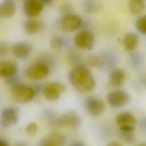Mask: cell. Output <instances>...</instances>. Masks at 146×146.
Here are the masks:
<instances>
[{
    "label": "cell",
    "mask_w": 146,
    "mask_h": 146,
    "mask_svg": "<svg viewBox=\"0 0 146 146\" xmlns=\"http://www.w3.org/2000/svg\"><path fill=\"white\" fill-rule=\"evenodd\" d=\"M68 78L71 85L80 93L89 92L95 86V80L91 72L82 64L77 65L71 69L68 73Z\"/></svg>",
    "instance_id": "obj_1"
},
{
    "label": "cell",
    "mask_w": 146,
    "mask_h": 146,
    "mask_svg": "<svg viewBox=\"0 0 146 146\" xmlns=\"http://www.w3.org/2000/svg\"><path fill=\"white\" fill-rule=\"evenodd\" d=\"M10 92L13 99L19 103L29 102L35 95V91L33 88L21 83L11 87Z\"/></svg>",
    "instance_id": "obj_2"
},
{
    "label": "cell",
    "mask_w": 146,
    "mask_h": 146,
    "mask_svg": "<svg viewBox=\"0 0 146 146\" xmlns=\"http://www.w3.org/2000/svg\"><path fill=\"white\" fill-rule=\"evenodd\" d=\"M49 71L48 63L43 60H38L30 64L27 68L26 73L29 78L38 80L46 77Z\"/></svg>",
    "instance_id": "obj_3"
},
{
    "label": "cell",
    "mask_w": 146,
    "mask_h": 146,
    "mask_svg": "<svg viewBox=\"0 0 146 146\" xmlns=\"http://www.w3.org/2000/svg\"><path fill=\"white\" fill-rule=\"evenodd\" d=\"M59 25L63 31L70 33L80 29L82 25V20L79 15L70 13L64 15L60 18Z\"/></svg>",
    "instance_id": "obj_4"
},
{
    "label": "cell",
    "mask_w": 146,
    "mask_h": 146,
    "mask_svg": "<svg viewBox=\"0 0 146 146\" xmlns=\"http://www.w3.org/2000/svg\"><path fill=\"white\" fill-rule=\"evenodd\" d=\"M95 38L93 34L87 30L77 33L74 38V43L79 49L83 50H91L94 46Z\"/></svg>",
    "instance_id": "obj_5"
},
{
    "label": "cell",
    "mask_w": 146,
    "mask_h": 146,
    "mask_svg": "<svg viewBox=\"0 0 146 146\" xmlns=\"http://www.w3.org/2000/svg\"><path fill=\"white\" fill-rule=\"evenodd\" d=\"M84 107L87 112L92 116L101 115L106 108L104 102L96 96H89L86 98Z\"/></svg>",
    "instance_id": "obj_6"
},
{
    "label": "cell",
    "mask_w": 146,
    "mask_h": 146,
    "mask_svg": "<svg viewBox=\"0 0 146 146\" xmlns=\"http://www.w3.org/2000/svg\"><path fill=\"white\" fill-rule=\"evenodd\" d=\"M108 103L114 108L122 107L131 100L129 94L123 90H117L110 92L107 95Z\"/></svg>",
    "instance_id": "obj_7"
},
{
    "label": "cell",
    "mask_w": 146,
    "mask_h": 146,
    "mask_svg": "<svg viewBox=\"0 0 146 146\" xmlns=\"http://www.w3.org/2000/svg\"><path fill=\"white\" fill-rule=\"evenodd\" d=\"M66 86L60 82H52L44 87L43 94L48 100L54 101L58 99L66 91Z\"/></svg>",
    "instance_id": "obj_8"
},
{
    "label": "cell",
    "mask_w": 146,
    "mask_h": 146,
    "mask_svg": "<svg viewBox=\"0 0 146 146\" xmlns=\"http://www.w3.org/2000/svg\"><path fill=\"white\" fill-rule=\"evenodd\" d=\"M81 120L79 116L74 111H68L58 119L57 125L62 127L76 128L80 126Z\"/></svg>",
    "instance_id": "obj_9"
},
{
    "label": "cell",
    "mask_w": 146,
    "mask_h": 146,
    "mask_svg": "<svg viewBox=\"0 0 146 146\" xmlns=\"http://www.w3.org/2000/svg\"><path fill=\"white\" fill-rule=\"evenodd\" d=\"M19 118L18 110L13 107L5 108L0 115V124L7 127L17 123Z\"/></svg>",
    "instance_id": "obj_10"
},
{
    "label": "cell",
    "mask_w": 146,
    "mask_h": 146,
    "mask_svg": "<svg viewBox=\"0 0 146 146\" xmlns=\"http://www.w3.org/2000/svg\"><path fill=\"white\" fill-rule=\"evenodd\" d=\"M43 4L41 1L28 0L25 1L23 5L24 13L29 17H35L40 14L43 9Z\"/></svg>",
    "instance_id": "obj_11"
},
{
    "label": "cell",
    "mask_w": 146,
    "mask_h": 146,
    "mask_svg": "<svg viewBox=\"0 0 146 146\" xmlns=\"http://www.w3.org/2000/svg\"><path fill=\"white\" fill-rule=\"evenodd\" d=\"M18 66L13 60H3L0 61V76L5 79L17 75Z\"/></svg>",
    "instance_id": "obj_12"
},
{
    "label": "cell",
    "mask_w": 146,
    "mask_h": 146,
    "mask_svg": "<svg viewBox=\"0 0 146 146\" xmlns=\"http://www.w3.org/2000/svg\"><path fill=\"white\" fill-rule=\"evenodd\" d=\"M12 54L18 58H26L31 51V45L26 42H18L14 43L11 48Z\"/></svg>",
    "instance_id": "obj_13"
},
{
    "label": "cell",
    "mask_w": 146,
    "mask_h": 146,
    "mask_svg": "<svg viewBox=\"0 0 146 146\" xmlns=\"http://www.w3.org/2000/svg\"><path fill=\"white\" fill-rule=\"evenodd\" d=\"M116 123L119 128L135 127L136 120L134 115L129 112H123L118 114L116 117Z\"/></svg>",
    "instance_id": "obj_14"
},
{
    "label": "cell",
    "mask_w": 146,
    "mask_h": 146,
    "mask_svg": "<svg viewBox=\"0 0 146 146\" xmlns=\"http://www.w3.org/2000/svg\"><path fill=\"white\" fill-rule=\"evenodd\" d=\"M16 11V4L14 1L5 0L0 3V18H9Z\"/></svg>",
    "instance_id": "obj_15"
},
{
    "label": "cell",
    "mask_w": 146,
    "mask_h": 146,
    "mask_svg": "<svg viewBox=\"0 0 146 146\" xmlns=\"http://www.w3.org/2000/svg\"><path fill=\"white\" fill-rule=\"evenodd\" d=\"M125 72L121 68H115L110 74V85L113 87L121 86L125 80Z\"/></svg>",
    "instance_id": "obj_16"
},
{
    "label": "cell",
    "mask_w": 146,
    "mask_h": 146,
    "mask_svg": "<svg viewBox=\"0 0 146 146\" xmlns=\"http://www.w3.org/2000/svg\"><path fill=\"white\" fill-rule=\"evenodd\" d=\"M43 28V22L38 19H30L24 23V29L26 33L33 35L40 31Z\"/></svg>",
    "instance_id": "obj_17"
},
{
    "label": "cell",
    "mask_w": 146,
    "mask_h": 146,
    "mask_svg": "<svg viewBox=\"0 0 146 146\" xmlns=\"http://www.w3.org/2000/svg\"><path fill=\"white\" fill-rule=\"evenodd\" d=\"M139 36L133 32L126 33L123 39V43L124 47L128 51L135 50L139 44Z\"/></svg>",
    "instance_id": "obj_18"
},
{
    "label": "cell",
    "mask_w": 146,
    "mask_h": 146,
    "mask_svg": "<svg viewBox=\"0 0 146 146\" xmlns=\"http://www.w3.org/2000/svg\"><path fill=\"white\" fill-rule=\"evenodd\" d=\"M145 7V2L143 0H133L129 3V9L133 15H136L142 12Z\"/></svg>",
    "instance_id": "obj_19"
},
{
    "label": "cell",
    "mask_w": 146,
    "mask_h": 146,
    "mask_svg": "<svg viewBox=\"0 0 146 146\" xmlns=\"http://www.w3.org/2000/svg\"><path fill=\"white\" fill-rule=\"evenodd\" d=\"M83 9L87 13H93L98 10L100 7L101 4L99 1L94 0L85 1L83 3Z\"/></svg>",
    "instance_id": "obj_20"
},
{
    "label": "cell",
    "mask_w": 146,
    "mask_h": 146,
    "mask_svg": "<svg viewBox=\"0 0 146 146\" xmlns=\"http://www.w3.org/2000/svg\"><path fill=\"white\" fill-rule=\"evenodd\" d=\"M119 136L127 144H132L135 140L134 130L119 129Z\"/></svg>",
    "instance_id": "obj_21"
},
{
    "label": "cell",
    "mask_w": 146,
    "mask_h": 146,
    "mask_svg": "<svg viewBox=\"0 0 146 146\" xmlns=\"http://www.w3.org/2000/svg\"><path fill=\"white\" fill-rule=\"evenodd\" d=\"M64 40L60 36L55 35L52 36L50 39L51 47L55 50H60L64 44Z\"/></svg>",
    "instance_id": "obj_22"
},
{
    "label": "cell",
    "mask_w": 146,
    "mask_h": 146,
    "mask_svg": "<svg viewBox=\"0 0 146 146\" xmlns=\"http://www.w3.org/2000/svg\"><path fill=\"white\" fill-rule=\"evenodd\" d=\"M136 26L140 33L146 34V15L141 17L136 21Z\"/></svg>",
    "instance_id": "obj_23"
},
{
    "label": "cell",
    "mask_w": 146,
    "mask_h": 146,
    "mask_svg": "<svg viewBox=\"0 0 146 146\" xmlns=\"http://www.w3.org/2000/svg\"><path fill=\"white\" fill-rule=\"evenodd\" d=\"M10 51V46L7 42H0V58L6 56Z\"/></svg>",
    "instance_id": "obj_24"
},
{
    "label": "cell",
    "mask_w": 146,
    "mask_h": 146,
    "mask_svg": "<svg viewBox=\"0 0 146 146\" xmlns=\"http://www.w3.org/2000/svg\"><path fill=\"white\" fill-rule=\"evenodd\" d=\"M38 130V125L36 123L32 122L29 124L26 128V132L29 136H34L36 134Z\"/></svg>",
    "instance_id": "obj_25"
},
{
    "label": "cell",
    "mask_w": 146,
    "mask_h": 146,
    "mask_svg": "<svg viewBox=\"0 0 146 146\" xmlns=\"http://www.w3.org/2000/svg\"><path fill=\"white\" fill-rule=\"evenodd\" d=\"M90 65L94 67H99L103 64L102 60L96 56H91L88 59Z\"/></svg>",
    "instance_id": "obj_26"
},
{
    "label": "cell",
    "mask_w": 146,
    "mask_h": 146,
    "mask_svg": "<svg viewBox=\"0 0 146 146\" xmlns=\"http://www.w3.org/2000/svg\"><path fill=\"white\" fill-rule=\"evenodd\" d=\"M46 117L50 124L51 125H57L58 117H56L55 115L52 111H47L46 112Z\"/></svg>",
    "instance_id": "obj_27"
},
{
    "label": "cell",
    "mask_w": 146,
    "mask_h": 146,
    "mask_svg": "<svg viewBox=\"0 0 146 146\" xmlns=\"http://www.w3.org/2000/svg\"><path fill=\"white\" fill-rule=\"evenodd\" d=\"M60 10L61 12L64 14V15L72 13L71 11V10H72L71 6L67 5V4H65L64 6H61V8Z\"/></svg>",
    "instance_id": "obj_28"
},
{
    "label": "cell",
    "mask_w": 146,
    "mask_h": 146,
    "mask_svg": "<svg viewBox=\"0 0 146 146\" xmlns=\"http://www.w3.org/2000/svg\"><path fill=\"white\" fill-rule=\"evenodd\" d=\"M70 146H86L85 144L80 141H74Z\"/></svg>",
    "instance_id": "obj_29"
},
{
    "label": "cell",
    "mask_w": 146,
    "mask_h": 146,
    "mask_svg": "<svg viewBox=\"0 0 146 146\" xmlns=\"http://www.w3.org/2000/svg\"><path fill=\"white\" fill-rule=\"evenodd\" d=\"M140 127L143 131L146 132V119H144L141 121Z\"/></svg>",
    "instance_id": "obj_30"
},
{
    "label": "cell",
    "mask_w": 146,
    "mask_h": 146,
    "mask_svg": "<svg viewBox=\"0 0 146 146\" xmlns=\"http://www.w3.org/2000/svg\"><path fill=\"white\" fill-rule=\"evenodd\" d=\"M41 2L43 4V5H51V4L53 3V1L52 0H41Z\"/></svg>",
    "instance_id": "obj_31"
},
{
    "label": "cell",
    "mask_w": 146,
    "mask_h": 146,
    "mask_svg": "<svg viewBox=\"0 0 146 146\" xmlns=\"http://www.w3.org/2000/svg\"><path fill=\"white\" fill-rule=\"evenodd\" d=\"M107 146H123V145L117 141H112L109 143Z\"/></svg>",
    "instance_id": "obj_32"
},
{
    "label": "cell",
    "mask_w": 146,
    "mask_h": 146,
    "mask_svg": "<svg viewBox=\"0 0 146 146\" xmlns=\"http://www.w3.org/2000/svg\"><path fill=\"white\" fill-rule=\"evenodd\" d=\"M0 146H9V144L5 140L0 139Z\"/></svg>",
    "instance_id": "obj_33"
},
{
    "label": "cell",
    "mask_w": 146,
    "mask_h": 146,
    "mask_svg": "<svg viewBox=\"0 0 146 146\" xmlns=\"http://www.w3.org/2000/svg\"><path fill=\"white\" fill-rule=\"evenodd\" d=\"M136 146H146V143H141Z\"/></svg>",
    "instance_id": "obj_34"
},
{
    "label": "cell",
    "mask_w": 146,
    "mask_h": 146,
    "mask_svg": "<svg viewBox=\"0 0 146 146\" xmlns=\"http://www.w3.org/2000/svg\"><path fill=\"white\" fill-rule=\"evenodd\" d=\"M17 146H26L25 144H22V143H21V144H18Z\"/></svg>",
    "instance_id": "obj_35"
},
{
    "label": "cell",
    "mask_w": 146,
    "mask_h": 146,
    "mask_svg": "<svg viewBox=\"0 0 146 146\" xmlns=\"http://www.w3.org/2000/svg\"><path fill=\"white\" fill-rule=\"evenodd\" d=\"M48 146H52V145H48Z\"/></svg>",
    "instance_id": "obj_36"
}]
</instances>
